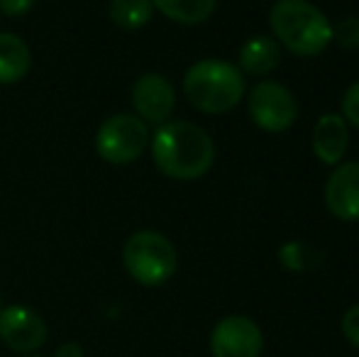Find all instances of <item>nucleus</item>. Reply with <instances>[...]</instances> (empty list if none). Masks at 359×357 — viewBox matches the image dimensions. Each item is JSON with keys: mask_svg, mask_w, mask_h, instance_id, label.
Listing matches in <instances>:
<instances>
[{"mask_svg": "<svg viewBox=\"0 0 359 357\" xmlns=\"http://www.w3.org/2000/svg\"><path fill=\"white\" fill-rule=\"evenodd\" d=\"M151 159L164 177L196 181L210 172L215 162V142L201 125L189 120H169L159 125L149 140Z\"/></svg>", "mask_w": 359, "mask_h": 357, "instance_id": "obj_1", "label": "nucleus"}, {"mask_svg": "<svg viewBox=\"0 0 359 357\" xmlns=\"http://www.w3.org/2000/svg\"><path fill=\"white\" fill-rule=\"evenodd\" d=\"M269 27L281 49L303 59L320 57L332 44V22L311 0H276Z\"/></svg>", "mask_w": 359, "mask_h": 357, "instance_id": "obj_2", "label": "nucleus"}, {"mask_svg": "<svg viewBox=\"0 0 359 357\" xmlns=\"http://www.w3.org/2000/svg\"><path fill=\"white\" fill-rule=\"evenodd\" d=\"M245 74L222 59H201L184 74V95L205 115H225L245 98Z\"/></svg>", "mask_w": 359, "mask_h": 357, "instance_id": "obj_3", "label": "nucleus"}, {"mask_svg": "<svg viewBox=\"0 0 359 357\" xmlns=\"http://www.w3.org/2000/svg\"><path fill=\"white\" fill-rule=\"evenodd\" d=\"M123 264L137 284L161 286L174 276L179 267V255L174 243L159 230H137L125 243Z\"/></svg>", "mask_w": 359, "mask_h": 357, "instance_id": "obj_4", "label": "nucleus"}, {"mask_svg": "<svg viewBox=\"0 0 359 357\" xmlns=\"http://www.w3.org/2000/svg\"><path fill=\"white\" fill-rule=\"evenodd\" d=\"M149 147V128L135 113H118L103 120L95 133V152L108 164H133Z\"/></svg>", "mask_w": 359, "mask_h": 357, "instance_id": "obj_5", "label": "nucleus"}, {"mask_svg": "<svg viewBox=\"0 0 359 357\" xmlns=\"http://www.w3.org/2000/svg\"><path fill=\"white\" fill-rule=\"evenodd\" d=\"M247 108L255 120V125L264 133L281 135L296 123L298 118V103L293 93L279 81H259L250 90Z\"/></svg>", "mask_w": 359, "mask_h": 357, "instance_id": "obj_6", "label": "nucleus"}, {"mask_svg": "<svg viewBox=\"0 0 359 357\" xmlns=\"http://www.w3.org/2000/svg\"><path fill=\"white\" fill-rule=\"evenodd\" d=\"M264 335L262 328L247 316H225L210 333L213 357H262Z\"/></svg>", "mask_w": 359, "mask_h": 357, "instance_id": "obj_7", "label": "nucleus"}, {"mask_svg": "<svg viewBox=\"0 0 359 357\" xmlns=\"http://www.w3.org/2000/svg\"><path fill=\"white\" fill-rule=\"evenodd\" d=\"M176 105V90L171 81L161 74H142L133 83V108L140 120L147 125H164L169 123Z\"/></svg>", "mask_w": 359, "mask_h": 357, "instance_id": "obj_8", "label": "nucleus"}, {"mask_svg": "<svg viewBox=\"0 0 359 357\" xmlns=\"http://www.w3.org/2000/svg\"><path fill=\"white\" fill-rule=\"evenodd\" d=\"M0 340L15 353H34L47 340V323L27 306L0 309Z\"/></svg>", "mask_w": 359, "mask_h": 357, "instance_id": "obj_9", "label": "nucleus"}, {"mask_svg": "<svg viewBox=\"0 0 359 357\" xmlns=\"http://www.w3.org/2000/svg\"><path fill=\"white\" fill-rule=\"evenodd\" d=\"M325 208L342 223H359V162H340L325 181Z\"/></svg>", "mask_w": 359, "mask_h": 357, "instance_id": "obj_10", "label": "nucleus"}, {"mask_svg": "<svg viewBox=\"0 0 359 357\" xmlns=\"http://www.w3.org/2000/svg\"><path fill=\"white\" fill-rule=\"evenodd\" d=\"M313 154L325 167H337L350 147V128L340 113H325L316 120L311 135Z\"/></svg>", "mask_w": 359, "mask_h": 357, "instance_id": "obj_11", "label": "nucleus"}, {"mask_svg": "<svg viewBox=\"0 0 359 357\" xmlns=\"http://www.w3.org/2000/svg\"><path fill=\"white\" fill-rule=\"evenodd\" d=\"M281 64V47L274 37L257 34L247 39L237 54V69L245 76H269Z\"/></svg>", "mask_w": 359, "mask_h": 357, "instance_id": "obj_12", "label": "nucleus"}, {"mask_svg": "<svg viewBox=\"0 0 359 357\" xmlns=\"http://www.w3.org/2000/svg\"><path fill=\"white\" fill-rule=\"evenodd\" d=\"M29 67H32V54L27 42L13 32H0V86L22 81Z\"/></svg>", "mask_w": 359, "mask_h": 357, "instance_id": "obj_13", "label": "nucleus"}, {"mask_svg": "<svg viewBox=\"0 0 359 357\" xmlns=\"http://www.w3.org/2000/svg\"><path fill=\"white\" fill-rule=\"evenodd\" d=\"M154 10L179 25H203L215 13L217 0H151Z\"/></svg>", "mask_w": 359, "mask_h": 357, "instance_id": "obj_14", "label": "nucleus"}, {"mask_svg": "<svg viewBox=\"0 0 359 357\" xmlns=\"http://www.w3.org/2000/svg\"><path fill=\"white\" fill-rule=\"evenodd\" d=\"M108 15L118 27L140 29L154 15V3L151 0H110Z\"/></svg>", "mask_w": 359, "mask_h": 357, "instance_id": "obj_15", "label": "nucleus"}, {"mask_svg": "<svg viewBox=\"0 0 359 357\" xmlns=\"http://www.w3.org/2000/svg\"><path fill=\"white\" fill-rule=\"evenodd\" d=\"M279 262L291 271H308L316 264H320V252L313 245L291 240V243H284L279 248Z\"/></svg>", "mask_w": 359, "mask_h": 357, "instance_id": "obj_16", "label": "nucleus"}, {"mask_svg": "<svg viewBox=\"0 0 359 357\" xmlns=\"http://www.w3.org/2000/svg\"><path fill=\"white\" fill-rule=\"evenodd\" d=\"M332 42L342 49L357 52L359 49V18H345L332 25Z\"/></svg>", "mask_w": 359, "mask_h": 357, "instance_id": "obj_17", "label": "nucleus"}, {"mask_svg": "<svg viewBox=\"0 0 359 357\" xmlns=\"http://www.w3.org/2000/svg\"><path fill=\"white\" fill-rule=\"evenodd\" d=\"M340 108H342V113H340V115L345 118V123L359 130V81H357V83H352V86L345 90Z\"/></svg>", "mask_w": 359, "mask_h": 357, "instance_id": "obj_18", "label": "nucleus"}, {"mask_svg": "<svg viewBox=\"0 0 359 357\" xmlns=\"http://www.w3.org/2000/svg\"><path fill=\"white\" fill-rule=\"evenodd\" d=\"M340 325H342V333H345V338L350 340L355 348H359V304L350 306V309L345 311Z\"/></svg>", "mask_w": 359, "mask_h": 357, "instance_id": "obj_19", "label": "nucleus"}, {"mask_svg": "<svg viewBox=\"0 0 359 357\" xmlns=\"http://www.w3.org/2000/svg\"><path fill=\"white\" fill-rule=\"evenodd\" d=\"M34 0H0V13L8 15V18H22L32 10Z\"/></svg>", "mask_w": 359, "mask_h": 357, "instance_id": "obj_20", "label": "nucleus"}, {"mask_svg": "<svg viewBox=\"0 0 359 357\" xmlns=\"http://www.w3.org/2000/svg\"><path fill=\"white\" fill-rule=\"evenodd\" d=\"M54 357H83V348L79 343H64L57 348Z\"/></svg>", "mask_w": 359, "mask_h": 357, "instance_id": "obj_21", "label": "nucleus"}, {"mask_svg": "<svg viewBox=\"0 0 359 357\" xmlns=\"http://www.w3.org/2000/svg\"><path fill=\"white\" fill-rule=\"evenodd\" d=\"M0 309H3V294H0Z\"/></svg>", "mask_w": 359, "mask_h": 357, "instance_id": "obj_22", "label": "nucleus"}, {"mask_svg": "<svg viewBox=\"0 0 359 357\" xmlns=\"http://www.w3.org/2000/svg\"><path fill=\"white\" fill-rule=\"evenodd\" d=\"M27 357H39V355H27Z\"/></svg>", "mask_w": 359, "mask_h": 357, "instance_id": "obj_23", "label": "nucleus"}]
</instances>
